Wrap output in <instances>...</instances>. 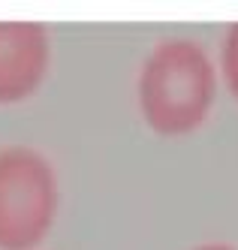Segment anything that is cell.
Wrapping results in <instances>:
<instances>
[{
  "mask_svg": "<svg viewBox=\"0 0 238 250\" xmlns=\"http://www.w3.org/2000/svg\"><path fill=\"white\" fill-rule=\"evenodd\" d=\"M193 250H238V247H232L226 241H205V244H196Z\"/></svg>",
  "mask_w": 238,
  "mask_h": 250,
  "instance_id": "obj_5",
  "label": "cell"
},
{
  "mask_svg": "<svg viewBox=\"0 0 238 250\" xmlns=\"http://www.w3.org/2000/svg\"><path fill=\"white\" fill-rule=\"evenodd\" d=\"M217 76L226 84V91L238 100V21L229 24L220 42V55H217Z\"/></svg>",
  "mask_w": 238,
  "mask_h": 250,
  "instance_id": "obj_4",
  "label": "cell"
},
{
  "mask_svg": "<svg viewBox=\"0 0 238 250\" xmlns=\"http://www.w3.org/2000/svg\"><path fill=\"white\" fill-rule=\"evenodd\" d=\"M51 66V40L40 21H0V105L30 100Z\"/></svg>",
  "mask_w": 238,
  "mask_h": 250,
  "instance_id": "obj_3",
  "label": "cell"
},
{
  "mask_svg": "<svg viewBox=\"0 0 238 250\" xmlns=\"http://www.w3.org/2000/svg\"><path fill=\"white\" fill-rule=\"evenodd\" d=\"M217 63L193 37H166L148 48L136 76V105L163 139L196 133L217 100Z\"/></svg>",
  "mask_w": 238,
  "mask_h": 250,
  "instance_id": "obj_1",
  "label": "cell"
},
{
  "mask_svg": "<svg viewBox=\"0 0 238 250\" xmlns=\"http://www.w3.org/2000/svg\"><path fill=\"white\" fill-rule=\"evenodd\" d=\"M61 181L30 145L0 148V250H36L58 220Z\"/></svg>",
  "mask_w": 238,
  "mask_h": 250,
  "instance_id": "obj_2",
  "label": "cell"
}]
</instances>
